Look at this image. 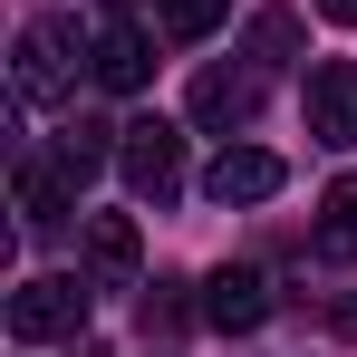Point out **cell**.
<instances>
[{
  "instance_id": "cell-9",
  "label": "cell",
  "mask_w": 357,
  "mask_h": 357,
  "mask_svg": "<svg viewBox=\"0 0 357 357\" xmlns=\"http://www.w3.org/2000/svg\"><path fill=\"white\" fill-rule=\"evenodd\" d=\"M87 271H97L107 290H126V280L145 271V241H135L126 213H87Z\"/></svg>"
},
{
  "instance_id": "cell-11",
  "label": "cell",
  "mask_w": 357,
  "mask_h": 357,
  "mask_svg": "<svg viewBox=\"0 0 357 357\" xmlns=\"http://www.w3.org/2000/svg\"><path fill=\"white\" fill-rule=\"evenodd\" d=\"M68 193H77L68 174H49V165H20V222H29V232H49V222L68 213Z\"/></svg>"
},
{
  "instance_id": "cell-15",
  "label": "cell",
  "mask_w": 357,
  "mask_h": 357,
  "mask_svg": "<svg viewBox=\"0 0 357 357\" xmlns=\"http://www.w3.org/2000/svg\"><path fill=\"white\" fill-rule=\"evenodd\" d=\"M319 20L328 29H357V0H319Z\"/></svg>"
},
{
  "instance_id": "cell-10",
  "label": "cell",
  "mask_w": 357,
  "mask_h": 357,
  "mask_svg": "<svg viewBox=\"0 0 357 357\" xmlns=\"http://www.w3.org/2000/svg\"><path fill=\"white\" fill-rule=\"evenodd\" d=\"M319 261H357V174H338L319 203Z\"/></svg>"
},
{
  "instance_id": "cell-1",
  "label": "cell",
  "mask_w": 357,
  "mask_h": 357,
  "mask_svg": "<svg viewBox=\"0 0 357 357\" xmlns=\"http://www.w3.org/2000/svg\"><path fill=\"white\" fill-rule=\"evenodd\" d=\"M116 165H126V183H135L145 203H174L183 193V126H165V116L116 126Z\"/></svg>"
},
{
  "instance_id": "cell-14",
  "label": "cell",
  "mask_w": 357,
  "mask_h": 357,
  "mask_svg": "<svg viewBox=\"0 0 357 357\" xmlns=\"http://www.w3.org/2000/svg\"><path fill=\"white\" fill-rule=\"evenodd\" d=\"M251 49H261V59H290V49H299V29H290V10H271V20H261V29H251Z\"/></svg>"
},
{
  "instance_id": "cell-6",
  "label": "cell",
  "mask_w": 357,
  "mask_h": 357,
  "mask_svg": "<svg viewBox=\"0 0 357 357\" xmlns=\"http://www.w3.org/2000/svg\"><path fill=\"white\" fill-rule=\"evenodd\" d=\"M280 155H261V145H222V155H213V174H203V193H213V203H271V193H280Z\"/></svg>"
},
{
  "instance_id": "cell-7",
  "label": "cell",
  "mask_w": 357,
  "mask_h": 357,
  "mask_svg": "<svg viewBox=\"0 0 357 357\" xmlns=\"http://www.w3.org/2000/svg\"><path fill=\"white\" fill-rule=\"evenodd\" d=\"M251 107H261V77L251 68H203L193 77V126L232 135V126H251Z\"/></svg>"
},
{
  "instance_id": "cell-3",
  "label": "cell",
  "mask_w": 357,
  "mask_h": 357,
  "mask_svg": "<svg viewBox=\"0 0 357 357\" xmlns=\"http://www.w3.org/2000/svg\"><path fill=\"white\" fill-rule=\"evenodd\" d=\"M77 319H87V280H20L10 290V338H77Z\"/></svg>"
},
{
  "instance_id": "cell-2",
  "label": "cell",
  "mask_w": 357,
  "mask_h": 357,
  "mask_svg": "<svg viewBox=\"0 0 357 357\" xmlns=\"http://www.w3.org/2000/svg\"><path fill=\"white\" fill-rule=\"evenodd\" d=\"M68 68H77V39H68L59 20H29V29H20V49H10L20 97H29V107H59V97H68Z\"/></svg>"
},
{
  "instance_id": "cell-12",
  "label": "cell",
  "mask_w": 357,
  "mask_h": 357,
  "mask_svg": "<svg viewBox=\"0 0 357 357\" xmlns=\"http://www.w3.org/2000/svg\"><path fill=\"white\" fill-rule=\"evenodd\" d=\"M107 135H116V126H68V135H59V174H68V183H87L107 155H116Z\"/></svg>"
},
{
  "instance_id": "cell-8",
  "label": "cell",
  "mask_w": 357,
  "mask_h": 357,
  "mask_svg": "<svg viewBox=\"0 0 357 357\" xmlns=\"http://www.w3.org/2000/svg\"><path fill=\"white\" fill-rule=\"evenodd\" d=\"M87 68H97V87H116V97H135L145 77H155V39L145 29H97V49H87Z\"/></svg>"
},
{
  "instance_id": "cell-13",
  "label": "cell",
  "mask_w": 357,
  "mask_h": 357,
  "mask_svg": "<svg viewBox=\"0 0 357 357\" xmlns=\"http://www.w3.org/2000/svg\"><path fill=\"white\" fill-rule=\"evenodd\" d=\"M232 0H165V39H213Z\"/></svg>"
},
{
  "instance_id": "cell-4",
  "label": "cell",
  "mask_w": 357,
  "mask_h": 357,
  "mask_svg": "<svg viewBox=\"0 0 357 357\" xmlns=\"http://www.w3.org/2000/svg\"><path fill=\"white\" fill-rule=\"evenodd\" d=\"M261 319H271V280H261L251 261H241V271H213V280H203V328H222V338H251Z\"/></svg>"
},
{
  "instance_id": "cell-16",
  "label": "cell",
  "mask_w": 357,
  "mask_h": 357,
  "mask_svg": "<svg viewBox=\"0 0 357 357\" xmlns=\"http://www.w3.org/2000/svg\"><path fill=\"white\" fill-rule=\"evenodd\" d=\"M107 10H126V0H107Z\"/></svg>"
},
{
  "instance_id": "cell-5",
  "label": "cell",
  "mask_w": 357,
  "mask_h": 357,
  "mask_svg": "<svg viewBox=\"0 0 357 357\" xmlns=\"http://www.w3.org/2000/svg\"><path fill=\"white\" fill-rule=\"evenodd\" d=\"M299 97H309V135L319 145H357V68L348 59H319Z\"/></svg>"
}]
</instances>
